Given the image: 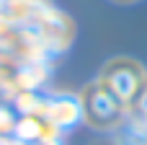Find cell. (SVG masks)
<instances>
[{"mask_svg": "<svg viewBox=\"0 0 147 145\" xmlns=\"http://www.w3.org/2000/svg\"><path fill=\"white\" fill-rule=\"evenodd\" d=\"M101 83L124 104V109L134 106L137 101H142L147 93L145 70L134 60H124V57H116V60L106 62V67L101 73Z\"/></svg>", "mask_w": 147, "mask_h": 145, "instance_id": "obj_1", "label": "cell"}, {"mask_svg": "<svg viewBox=\"0 0 147 145\" xmlns=\"http://www.w3.org/2000/svg\"><path fill=\"white\" fill-rule=\"evenodd\" d=\"M142 101H147V99H142Z\"/></svg>", "mask_w": 147, "mask_h": 145, "instance_id": "obj_4", "label": "cell"}, {"mask_svg": "<svg viewBox=\"0 0 147 145\" xmlns=\"http://www.w3.org/2000/svg\"><path fill=\"white\" fill-rule=\"evenodd\" d=\"M83 114L85 119L98 127V130H111L121 122V114H124V104L101 83V80H93L85 91H83Z\"/></svg>", "mask_w": 147, "mask_h": 145, "instance_id": "obj_2", "label": "cell"}, {"mask_svg": "<svg viewBox=\"0 0 147 145\" xmlns=\"http://www.w3.org/2000/svg\"><path fill=\"white\" fill-rule=\"evenodd\" d=\"M114 3H134V0H114Z\"/></svg>", "mask_w": 147, "mask_h": 145, "instance_id": "obj_3", "label": "cell"}]
</instances>
